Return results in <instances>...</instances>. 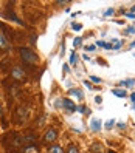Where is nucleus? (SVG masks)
<instances>
[{"mask_svg":"<svg viewBox=\"0 0 135 153\" xmlns=\"http://www.w3.org/2000/svg\"><path fill=\"white\" fill-rule=\"evenodd\" d=\"M62 104H65L64 107H65L68 111H76L78 110V107L75 105V102H71L70 99H62Z\"/></svg>","mask_w":135,"mask_h":153,"instance_id":"nucleus-4","label":"nucleus"},{"mask_svg":"<svg viewBox=\"0 0 135 153\" xmlns=\"http://www.w3.org/2000/svg\"><path fill=\"white\" fill-rule=\"evenodd\" d=\"M81 113H86V108H84V107H79V108H78Z\"/></svg>","mask_w":135,"mask_h":153,"instance_id":"nucleus-26","label":"nucleus"},{"mask_svg":"<svg viewBox=\"0 0 135 153\" xmlns=\"http://www.w3.org/2000/svg\"><path fill=\"white\" fill-rule=\"evenodd\" d=\"M50 153H64V150H62L61 146H51L50 147Z\"/></svg>","mask_w":135,"mask_h":153,"instance_id":"nucleus-10","label":"nucleus"},{"mask_svg":"<svg viewBox=\"0 0 135 153\" xmlns=\"http://www.w3.org/2000/svg\"><path fill=\"white\" fill-rule=\"evenodd\" d=\"M130 99H132V102H135V93H132V94H130Z\"/></svg>","mask_w":135,"mask_h":153,"instance_id":"nucleus-27","label":"nucleus"},{"mask_svg":"<svg viewBox=\"0 0 135 153\" xmlns=\"http://www.w3.org/2000/svg\"><path fill=\"white\" fill-rule=\"evenodd\" d=\"M90 80H93L95 84H100V82H101V79L98 77V76H90Z\"/></svg>","mask_w":135,"mask_h":153,"instance_id":"nucleus-17","label":"nucleus"},{"mask_svg":"<svg viewBox=\"0 0 135 153\" xmlns=\"http://www.w3.org/2000/svg\"><path fill=\"white\" fill-rule=\"evenodd\" d=\"M126 16H128L129 19H135V14H132V13H126Z\"/></svg>","mask_w":135,"mask_h":153,"instance_id":"nucleus-24","label":"nucleus"},{"mask_svg":"<svg viewBox=\"0 0 135 153\" xmlns=\"http://www.w3.org/2000/svg\"><path fill=\"white\" fill-rule=\"evenodd\" d=\"M96 45H98V47H103V48H104L106 42H104V40H98V42H96Z\"/></svg>","mask_w":135,"mask_h":153,"instance_id":"nucleus-21","label":"nucleus"},{"mask_svg":"<svg viewBox=\"0 0 135 153\" xmlns=\"http://www.w3.org/2000/svg\"><path fill=\"white\" fill-rule=\"evenodd\" d=\"M134 47H135V40H134V42L130 43V48H134Z\"/></svg>","mask_w":135,"mask_h":153,"instance_id":"nucleus-28","label":"nucleus"},{"mask_svg":"<svg viewBox=\"0 0 135 153\" xmlns=\"http://www.w3.org/2000/svg\"><path fill=\"white\" fill-rule=\"evenodd\" d=\"M113 125H115V119H110V121L106 122V127H104V128H106V130H110Z\"/></svg>","mask_w":135,"mask_h":153,"instance_id":"nucleus-14","label":"nucleus"},{"mask_svg":"<svg viewBox=\"0 0 135 153\" xmlns=\"http://www.w3.org/2000/svg\"><path fill=\"white\" fill-rule=\"evenodd\" d=\"M5 17H8L10 20H14V22H17L19 25H23V22H22L20 19H17V17H16L14 14H11V13H6V14H5Z\"/></svg>","mask_w":135,"mask_h":153,"instance_id":"nucleus-8","label":"nucleus"},{"mask_svg":"<svg viewBox=\"0 0 135 153\" xmlns=\"http://www.w3.org/2000/svg\"><path fill=\"white\" fill-rule=\"evenodd\" d=\"M93 50H95L93 45H90V47H86V51H93Z\"/></svg>","mask_w":135,"mask_h":153,"instance_id":"nucleus-22","label":"nucleus"},{"mask_svg":"<svg viewBox=\"0 0 135 153\" xmlns=\"http://www.w3.org/2000/svg\"><path fill=\"white\" fill-rule=\"evenodd\" d=\"M8 47H10V42L6 40V37H5L3 33H0V48H2V50H6Z\"/></svg>","mask_w":135,"mask_h":153,"instance_id":"nucleus-6","label":"nucleus"},{"mask_svg":"<svg viewBox=\"0 0 135 153\" xmlns=\"http://www.w3.org/2000/svg\"><path fill=\"white\" fill-rule=\"evenodd\" d=\"M76 62H78V54L73 51V53L70 54V64H71V65H76Z\"/></svg>","mask_w":135,"mask_h":153,"instance_id":"nucleus-12","label":"nucleus"},{"mask_svg":"<svg viewBox=\"0 0 135 153\" xmlns=\"http://www.w3.org/2000/svg\"><path fill=\"white\" fill-rule=\"evenodd\" d=\"M70 94L76 96L78 99H82V97H84V96H82V91H81V90H70Z\"/></svg>","mask_w":135,"mask_h":153,"instance_id":"nucleus-11","label":"nucleus"},{"mask_svg":"<svg viewBox=\"0 0 135 153\" xmlns=\"http://www.w3.org/2000/svg\"><path fill=\"white\" fill-rule=\"evenodd\" d=\"M19 53H20L22 59L25 62H28V64H36V62H38V56H36L30 48H20Z\"/></svg>","mask_w":135,"mask_h":153,"instance_id":"nucleus-1","label":"nucleus"},{"mask_svg":"<svg viewBox=\"0 0 135 153\" xmlns=\"http://www.w3.org/2000/svg\"><path fill=\"white\" fill-rule=\"evenodd\" d=\"M134 110H135V105H134Z\"/></svg>","mask_w":135,"mask_h":153,"instance_id":"nucleus-30","label":"nucleus"},{"mask_svg":"<svg viewBox=\"0 0 135 153\" xmlns=\"http://www.w3.org/2000/svg\"><path fill=\"white\" fill-rule=\"evenodd\" d=\"M56 138H58V133H56V130H55V128H50L47 133H45L44 141H45V142H53Z\"/></svg>","mask_w":135,"mask_h":153,"instance_id":"nucleus-3","label":"nucleus"},{"mask_svg":"<svg viewBox=\"0 0 135 153\" xmlns=\"http://www.w3.org/2000/svg\"><path fill=\"white\" fill-rule=\"evenodd\" d=\"M0 116H2V108H0Z\"/></svg>","mask_w":135,"mask_h":153,"instance_id":"nucleus-29","label":"nucleus"},{"mask_svg":"<svg viewBox=\"0 0 135 153\" xmlns=\"http://www.w3.org/2000/svg\"><path fill=\"white\" fill-rule=\"evenodd\" d=\"M90 127H92L93 131H100V130H101V121L92 119V121H90Z\"/></svg>","mask_w":135,"mask_h":153,"instance_id":"nucleus-5","label":"nucleus"},{"mask_svg":"<svg viewBox=\"0 0 135 153\" xmlns=\"http://www.w3.org/2000/svg\"><path fill=\"white\" fill-rule=\"evenodd\" d=\"M112 93H113L116 97H126V94H128V93L124 91V90H116V88L112 90Z\"/></svg>","mask_w":135,"mask_h":153,"instance_id":"nucleus-9","label":"nucleus"},{"mask_svg":"<svg viewBox=\"0 0 135 153\" xmlns=\"http://www.w3.org/2000/svg\"><path fill=\"white\" fill-rule=\"evenodd\" d=\"M95 101H96V102H98V104H101V101H103V99H101V97H100V96H96V97H95Z\"/></svg>","mask_w":135,"mask_h":153,"instance_id":"nucleus-25","label":"nucleus"},{"mask_svg":"<svg viewBox=\"0 0 135 153\" xmlns=\"http://www.w3.org/2000/svg\"><path fill=\"white\" fill-rule=\"evenodd\" d=\"M134 33H135V28H134V26H129V28L126 30V34H128V36H130V34H134Z\"/></svg>","mask_w":135,"mask_h":153,"instance_id":"nucleus-18","label":"nucleus"},{"mask_svg":"<svg viewBox=\"0 0 135 153\" xmlns=\"http://www.w3.org/2000/svg\"><path fill=\"white\" fill-rule=\"evenodd\" d=\"M81 42H82V39L81 37H76L75 40H73V47L76 48V47H81Z\"/></svg>","mask_w":135,"mask_h":153,"instance_id":"nucleus-16","label":"nucleus"},{"mask_svg":"<svg viewBox=\"0 0 135 153\" xmlns=\"http://www.w3.org/2000/svg\"><path fill=\"white\" fill-rule=\"evenodd\" d=\"M84 85H86L87 88H92V84H90V82H88V80H84Z\"/></svg>","mask_w":135,"mask_h":153,"instance_id":"nucleus-23","label":"nucleus"},{"mask_svg":"<svg viewBox=\"0 0 135 153\" xmlns=\"http://www.w3.org/2000/svg\"><path fill=\"white\" fill-rule=\"evenodd\" d=\"M115 13V10H113V8H110V10H107L106 13H104V16H110V14H113Z\"/></svg>","mask_w":135,"mask_h":153,"instance_id":"nucleus-20","label":"nucleus"},{"mask_svg":"<svg viewBox=\"0 0 135 153\" xmlns=\"http://www.w3.org/2000/svg\"><path fill=\"white\" fill-rule=\"evenodd\" d=\"M134 84H135V80H134V79H128V80H123V82H121L123 87H132Z\"/></svg>","mask_w":135,"mask_h":153,"instance_id":"nucleus-13","label":"nucleus"},{"mask_svg":"<svg viewBox=\"0 0 135 153\" xmlns=\"http://www.w3.org/2000/svg\"><path fill=\"white\" fill-rule=\"evenodd\" d=\"M68 153H78V149L75 146H70L68 147Z\"/></svg>","mask_w":135,"mask_h":153,"instance_id":"nucleus-19","label":"nucleus"},{"mask_svg":"<svg viewBox=\"0 0 135 153\" xmlns=\"http://www.w3.org/2000/svg\"><path fill=\"white\" fill-rule=\"evenodd\" d=\"M13 77L16 80H25L26 79V74H25V71L20 67H14L13 68Z\"/></svg>","mask_w":135,"mask_h":153,"instance_id":"nucleus-2","label":"nucleus"},{"mask_svg":"<svg viewBox=\"0 0 135 153\" xmlns=\"http://www.w3.org/2000/svg\"><path fill=\"white\" fill-rule=\"evenodd\" d=\"M101 152H103V146L100 142H95L92 146V153H101Z\"/></svg>","mask_w":135,"mask_h":153,"instance_id":"nucleus-7","label":"nucleus"},{"mask_svg":"<svg viewBox=\"0 0 135 153\" xmlns=\"http://www.w3.org/2000/svg\"><path fill=\"white\" fill-rule=\"evenodd\" d=\"M71 28H73L75 31H79V30H82V25H81V23H71Z\"/></svg>","mask_w":135,"mask_h":153,"instance_id":"nucleus-15","label":"nucleus"}]
</instances>
